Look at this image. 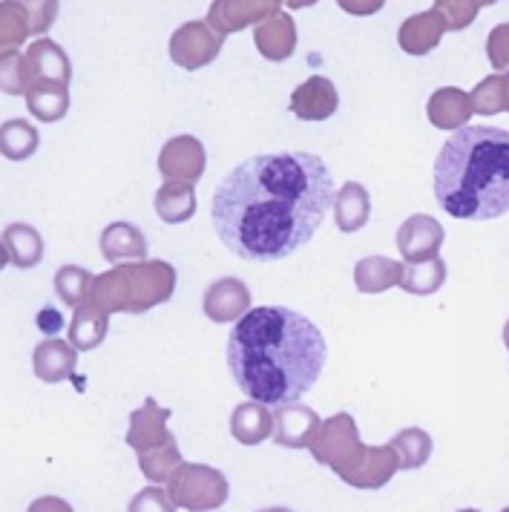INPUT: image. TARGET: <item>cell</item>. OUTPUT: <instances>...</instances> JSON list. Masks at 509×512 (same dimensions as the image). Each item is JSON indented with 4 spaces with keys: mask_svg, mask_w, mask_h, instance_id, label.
Returning a JSON list of instances; mask_svg holds the SVG:
<instances>
[{
    "mask_svg": "<svg viewBox=\"0 0 509 512\" xmlns=\"http://www.w3.org/2000/svg\"><path fill=\"white\" fill-rule=\"evenodd\" d=\"M334 196V173L320 156L268 153L236 164L219 182L210 219L236 256L277 262L311 242Z\"/></svg>",
    "mask_w": 509,
    "mask_h": 512,
    "instance_id": "cell-1",
    "label": "cell"
},
{
    "mask_svg": "<svg viewBox=\"0 0 509 512\" xmlns=\"http://www.w3.org/2000/svg\"><path fill=\"white\" fill-rule=\"evenodd\" d=\"M328 346L320 328L285 305L251 308L228 337V369L245 395L265 403H294L314 389Z\"/></svg>",
    "mask_w": 509,
    "mask_h": 512,
    "instance_id": "cell-2",
    "label": "cell"
},
{
    "mask_svg": "<svg viewBox=\"0 0 509 512\" xmlns=\"http://www.w3.org/2000/svg\"><path fill=\"white\" fill-rule=\"evenodd\" d=\"M435 199L452 219L489 222L509 210V130L461 127L435 159Z\"/></svg>",
    "mask_w": 509,
    "mask_h": 512,
    "instance_id": "cell-3",
    "label": "cell"
},
{
    "mask_svg": "<svg viewBox=\"0 0 509 512\" xmlns=\"http://www.w3.org/2000/svg\"><path fill=\"white\" fill-rule=\"evenodd\" d=\"M308 452L317 464L328 466L340 481L354 489H380L400 472V458L392 443L366 446L360 443L357 423L348 412L320 423Z\"/></svg>",
    "mask_w": 509,
    "mask_h": 512,
    "instance_id": "cell-4",
    "label": "cell"
},
{
    "mask_svg": "<svg viewBox=\"0 0 509 512\" xmlns=\"http://www.w3.org/2000/svg\"><path fill=\"white\" fill-rule=\"evenodd\" d=\"M176 291V268L164 259L121 262L98 274L87 303L107 314H144L167 303Z\"/></svg>",
    "mask_w": 509,
    "mask_h": 512,
    "instance_id": "cell-5",
    "label": "cell"
},
{
    "mask_svg": "<svg viewBox=\"0 0 509 512\" xmlns=\"http://www.w3.org/2000/svg\"><path fill=\"white\" fill-rule=\"evenodd\" d=\"M167 492L179 510L210 512L228 501V478L205 464H182L167 481Z\"/></svg>",
    "mask_w": 509,
    "mask_h": 512,
    "instance_id": "cell-6",
    "label": "cell"
},
{
    "mask_svg": "<svg viewBox=\"0 0 509 512\" xmlns=\"http://www.w3.org/2000/svg\"><path fill=\"white\" fill-rule=\"evenodd\" d=\"M222 35L210 29L208 21H187L170 38V61L187 72L213 64L222 52Z\"/></svg>",
    "mask_w": 509,
    "mask_h": 512,
    "instance_id": "cell-7",
    "label": "cell"
},
{
    "mask_svg": "<svg viewBox=\"0 0 509 512\" xmlns=\"http://www.w3.org/2000/svg\"><path fill=\"white\" fill-rule=\"evenodd\" d=\"M282 3L285 0H213L205 21L225 38L233 32H242L245 26H259L262 21L279 15Z\"/></svg>",
    "mask_w": 509,
    "mask_h": 512,
    "instance_id": "cell-8",
    "label": "cell"
},
{
    "mask_svg": "<svg viewBox=\"0 0 509 512\" xmlns=\"http://www.w3.org/2000/svg\"><path fill=\"white\" fill-rule=\"evenodd\" d=\"M205 164H208V153L196 136H176L164 141L159 153V173L164 176V182L196 185L205 176Z\"/></svg>",
    "mask_w": 509,
    "mask_h": 512,
    "instance_id": "cell-9",
    "label": "cell"
},
{
    "mask_svg": "<svg viewBox=\"0 0 509 512\" xmlns=\"http://www.w3.org/2000/svg\"><path fill=\"white\" fill-rule=\"evenodd\" d=\"M202 311L210 323H219V326L239 323L251 311V288L236 277L210 282L202 297Z\"/></svg>",
    "mask_w": 509,
    "mask_h": 512,
    "instance_id": "cell-10",
    "label": "cell"
},
{
    "mask_svg": "<svg viewBox=\"0 0 509 512\" xmlns=\"http://www.w3.org/2000/svg\"><path fill=\"white\" fill-rule=\"evenodd\" d=\"M446 231L435 216L415 213L397 228V251L406 262H426L440 254Z\"/></svg>",
    "mask_w": 509,
    "mask_h": 512,
    "instance_id": "cell-11",
    "label": "cell"
},
{
    "mask_svg": "<svg viewBox=\"0 0 509 512\" xmlns=\"http://www.w3.org/2000/svg\"><path fill=\"white\" fill-rule=\"evenodd\" d=\"M320 415L305 403H279L274 409V443L285 449H308L314 432L320 429Z\"/></svg>",
    "mask_w": 509,
    "mask_h": 512,
    "instance_id": "cell-12",
    "label": "cell"
},
{
    "mask_svg": "<svg viewBox=\"0 0 509 512\" xmlns=\"http://www.w3.org/2000/svg\"><path fill=\"white\" fill-rule=\"evenodd\" d=\"M167 418H170V409H162L156 403V397H147L144 406L136 409L130 415V429H127V446H133L136 452H150V449H159L167 443H176L173 432L167 429Z\"/></svg>",
    "mask_w": 509,
    "mask_h": 512,
    "instance_id": "cell-13",
    "label": "cell"
},
{
    "mask_svg": "<svg viewBox=\"0 0 509 512\" xmlns=\"http://www.w3.org/2000/svg\"><path fill=\"white\" fill-rule=\"evenodd\" d=\"M291 113L302 121H325L337 113L340 107V93L331 78L325 75H311L302 81L300 87L291 93Z\"/></svg>",
    "mask_w": 509,
    "mask_h": 512,
    "instance_id": "cell-14",
    "label": "cell"
},
{
    "mask_svg": "<svg viewBox=\"0 0 509 512\" xmlns=\"http://www.w3.org/2000/svg\"><path fill=\"white\" fill-rule=\"evenodd\" d=\"M446 32H449L446 18L440 15L438 9H426V12H417V15L406 18L400 24L397 44L406 55H429L443 41Z\"/></svg>",
    "mask_w": 509,
    "mask_h": 512,
    "instance_id": "cell-15",
    "label": "cell"
},
{
    "mask_svg": "<svg viewBox=\"0 0 509 512\" xmlns=\"http://www.w3.org/2000/svg\"><path fill=\"white\" fill-rule=\"evenodd\" d=\"M254 47L265 61H288L297 52V24L288 12L254 26Z\"/></svg>",
    "mask_w": 509,
    "mask_h": 512,
    "instance_id": "cell-16",
    "label": "cell"
},
{
    "mask_svg": "<svg viewBox=\"0 0 509 512\" xmlns=\"http://www.w3.org/2000/svg\"><path fill=\"white\" fill-rule=\"evenodd\" d=\"M101 256L110 265H121V262H141L147 259V236L136 228L133 222H113L107 225L101 239H98Z\"/></svg>",
    "mask_w": 509,
    "mask_h": 512,
    "instance_id": "cell-17",
    "label": "cell"
},
{
    "mask_svg": "<svg viewBox=\"0 0 509 512\" xmlns=\"http://www.w3.org/2000/svg\"><path fill=\"white\" fill-rule=\"evenodd\" d=\"M26 72H29V84L32 81H58L67 84L72 81V64L67 52L58 47L49 38H38L32 47L26 49Z\"/></svg>",
    "mask_w": 509,
    "mask_h": 512,
    "instance_id": "cell-18",
    "label": "cell"
},
{
    "mask_svg": "<svg viewBox=\"0 0 509 512\" xmlns=\"http://www.w3.org/2000/svg\"><path fill=\"white\" fill-rule=\"evenodd\" d=\"M75 366H78V349L72 343H64V340H44L35 346V354H32V369H35V377L44 380V383H64L75 374Z\"/></svg>",
    "mask_w": 509,
    "mask_h": 512,
    "instance_id": "cell-19",
    "label": "cell"
},
{
    "mask_svg": "<svg viewBox=\"0 0 509 512\" xmlns=\"http://www.w3.org/2000/svg\"><path fill=\"white\" fill-rule=\"evenodd\" d=\"M472 98L458 87H440L426 104V116L438 130H461L472 118Z\"/></svg>",
    "mask_w": 509,
    "mask_h": 512,
    "instance_id": "cell-20",
    "label": "cell"
},
{
    "mask_svg": "<svg viewBox=\"0 0 509 512\" xmlns=\"http://www.w3.org/2000/svg\"><path fill=\"white\" fill-rule=\"evenodd\" d=\"M233 441L242 446H259L274 435V412H268L265 403H239L231 415Z\"/></svg>",
    "mask_w": 509,
    "mask_h": 512,
    "instance_id": "cell-21",
    "label": "cell"
},
{
    "mask_svg": "<svg viewBox=\"0 0 509 512\" xmlns=\"http://www.w3.org/2000/svg\"><path fill=\"white\" fill-rule=\"evenodd\" d=\"M334 222L343 233H357L369 225L371 196L360 182H346L334 196Z\"/></svg>",
    "mask_w": 509,
    "mask_h": 512,
    "instance_id": "cell-22",
    "label": "cell"
},
{
    "mask_svg": "<svg viewBox=\"0 0 509 512\" xmlns=\"http://www.w3.org/2000/svg\"><path fill=\"white\" fill-rule=\"evenodd\" d=\"M400 280H403V265L394 262L392 256L371 254L354 265V285L360 294H383L394 285L400 288Z\"/></svg>",
    "mask_w": 509,
    "mask_h": 512,
    "instance_id": "cell-23",
    "label": "cell"
},
{
    "mask_svg": "<svg viewBox=\"0 0 509 512\" xmlns=\"http://www.w3.org/2000/svg\"><path fill=\"white\" fill-rule=\"evenodd\" d=\"M24 98L29 113L47 124H55L70 113V87L58 81H32Z\"/></svg>",
    "mask_w": 509,
    "mask_h": 512,
    "instance_id": "cell-24",
    "label": "cell"
},
{
    "mask_svg": "<svg viewBox=\"0 0 509 512\" xmlns=\"http://www.w3.org/2000/svg\"><path fill=\"white\" fill-rule=\"evenodd\" d=\"M70 343L78 351H93L104 343L110 331V314L101 311L98 305L84 303L75 308L70 326Z\"/></svg>",
    "mask_w": 509,
    "mask_h": 512,
    "instance_id": "cell-25",
    "label": "cell"
},
{
    "mask_svg": "<svg viewBox=\"0 0 509 512\" xmlns=\"http://www.w3.org/2000/svg\"><path fill=\"white\" fill-rule=\"evenodd\" d=\"M156 213L167 225H182L187 219H193L196 213V190L187 182H164L156 190Z\"/></svg>",
    "mask_w": 509,
    "mask_h": 512,
    "instance_id": "cell-26",
    "label": "cell"
},
{
    "mask_svg": "<svg viewBox=\"0 0 509 512\" xmlns=\"http://www.w3.org/2000/svg\"><path fill=\"white\" fill-rule=\"evenodd\" d=\"M0 239L9 248V256H12L15 268H35V265H41V259H44V239H41V233L35 231L32 225L12 222V225L3 228Z\"/></svg>",
    "mask_w": 509,
    "mask_h": 512,
    "instance_id": "cell-27",
    "label": "cell"
},
{
    "mask_svg": "<svg viewBox=\"0 0 509 512\" xmlns=\"http://www.w3.org/2000/svg\"><path fill=\"white\" fill-rule=\"evenodd\" d=\"M41 144L38 127L29 124L26 118H9L0 124V156L9 162H26L29 156H35Z\"/></svg>",
    "mask_w": 509,
    "mask_h": 512,
    "instance_id": "cell-28",
    "label": "cell"
},
{
    "mask_svg": "<svg viewBox=\"0 0 509 512\" xmlns=\"http://www.w3.org/2000/svg\"><path fill=\"white\" fill-rule=\"evenodd\" d=\"M446 282V262L440 256H432L426 262H409L403 265V280L400 288L406 294H415V297H429L443 288Z\"/></svg>",
    "mask_w": 509,
    "mask_h": 512,
    "instance_id": "cell-29",
    "label": "cell"
},
{
    "mask_svg": "<svg viewBox=\"0 0 509 512\" xmlns=\"http://www.w3.org/2000/svg\"><path fill=\"white\" fill-rule=\"evenodd\" d=\"M472 110L478 116H498L509 113V72H495L478 81V87L469 93Z\"/></svg>",
    "mask_w": 509,
    "mask_h": 512,
    "instance_id": "cell-30",
    "label": "cell"
},
{
    "mask_svg": "<svg viewBox=\"0 0 509 512\" xmlns=\"http://www.w3.org/2000/svg\"><path fill=\"white\" fill-rule=\"evenodd\" d=\"M392 446L400 458V469H420L432 458V438H429V432H423L417 426L400 429L392 438Z\"/></svg>",
    "mask_w": 509,
    "mask_h": 512,
    "instance_id": "cell-31",
    "label": "cell"
},
{
    "mask_svg": "<svg viewBox=\"0 0 509 512\" xmlns=\"http://www.w3.org/2000/svg\"><path fill=\"white\" fill-rule=\"evenodd\" d=\"M93 274L81 265H64L58 268L55 274V294L58 300L67 305V308H78L90 300V291H93Z\"/></svg>",
    "mask_w": 509,
    "mask_h": 512,
    "instance_id": "cell-32",
    "label": "cell"
},
{
    "mask_svg": "<svg viewBox=\"0 0 509 512\" xmlns=\"http://www.w3.org/2000/svg\"><path fill=\"white\" fill-rule=\"evenodd\" d=\"M185 464L182 461V452H179V443H167V446H159V449H150V452H141L139 455V469L141 475L150 481V484H167L173 478V472L179 466Z\"/></svg>",
    "mask_w": 509,
    "mask_h": 512,
    "instance_id": "cell-33",
    "label": "cell"
},
{
    "mask_svg": "<svg viewBox=\"0 0 509 512\" xmlns=\"http://www.w3.org/2000/svg\"><path fill=\"white\" fill-rule=\"evenodd\" d=\"M29 35H32V26L24 9L15 0H3L0 3V55L24 47Z\"/></svg>",
    "mask_w": 509,
    "mask_h": 512,
    "instance_id": "cell-34",
    "label": "cell"
},
{
    "mask_svg": "<svg viewBox=\"0 0 509 512\" xmlns=\"http://www.w3.org/2000/svg\"><path fill=\"white\" fill-rule=\"evenodd\" d=\"M26 87H29L26 55L21 52V49L3 52V55H0V93L26 95Z\"/></svg>",
    "mask_w": 509,
    "mask_h": 512,
    "instance_id": "cell-35",
    "label": "cell"
},
{
    "mask_svg": "<svg viewBox=\"0 0 509 512\" xmlns=\"http://www.w3.org/2000/svg\"><path fill=\"white\" fill-rule=\"evenodd\" d=\"M481 6V0H435V9L446 18L449 32H463L466 26L475 24Z\"/></svg>",
    "mask_w": 509,
    "mask_h": 512,
    "instance_id": "cell-36",
    "label": "cell"
},
{
    "mask_svg": "<svg viewBox=\"0 0 509 512\" xmlns=\"http://www.w3.org/2000/svg\"><path fill=\"white\" fill-rule=\"evenodd\" d=\"M29 18L32 35H44L49 26L58 21L61 12V0H15Z\"/></svg>",
    "mask_w": 509,
    "mask_h": 512,
    "instance_id": "cell-37",
    "label": "cell"
},
{
    "mask_svg": "<svg viewBox=\"0 0 509 512\" xmlns=\"http://www.w3.org/2000/svg\"><path fill=\"white\" fill-rule=\"evenodd\" d=\"M179 507L173 504L170 492L164 487H147L141 489L139 495L130 501V510L127 512H176Z\"/></svg>",
    "mask_w": 509,
    "mask_h": 512,
    "instance_id": "cell-38",
    "label": "cell"
},
{
    "mask_svg": "<svg viewBox=\"0 0 509 512\" xmlns=\"http://www.w3.org/2000/svg\"><path fill=\"white\" fill-rule=\"evenodd\" d=\"M486 58L498 72H509V24L492 26L486 38Z\"/></svg>",
    "mask_w": 509,
    "mask_h": 512,
    "instance_id": "cell-39",
    "label": "cell"
},
{
    "mask_svg": "<svg viewBox=\"0 0 509 512\" xmlns=\"http://www.w3.org/2000/svg\"><path fill=\"white\" fill-rule=\"evenodd\" d=\"M340 9L354 15V18H369V15H377L383 9L386 0H337Z\"/></svg>",
    "mask_w": 509,
    "mask_h": 512,
    "instance_id": "cell-40",
    "label": "cell"
},
{
    "mask_svg": "<svg viewBox=\"0 0 509 512\" xmlns=\"http://www.w3.org/2000/svg\"><path fill=\"white\" fill-rule=\"evenodd\" d=\"M26 512H75L72 510V504H67L64 498H58V495H41V498H35L32 504H29V510Z\"/></svg>",
    "mask_w": 509,
    "mask_h": 512,
    "instance_id": "cell-41",
    "label": "cell"
},
{
    "mask_svg": "<svg viewBox=\"0 0 509 512\" xmlns=\"http://www.w3.org/2000/svg\"><path fill=\"white\" fill-rule=\"evenodd\" d=\"M12 262V256H9V248L3 245V239H0V274H3V268Z\"/></svg>",
    "mask_w": 509,
    "mask_h": 512,
    "instance_id": "cell-42",
    "label": "cell"
},
{
    "mask_svg": "<svg viewBox=\"0 0 509 512\" xmlns=\"http://www.w3.org/2000/svg\"><path fill=\"white\" fill-rule=\"evenodd\" d=\"M291 9H308V6H314V3H320V0H285Z\"/></svg>",
    "mask_w": 509,
    "mask_h": 512,
    "instance_id": "cell-43",
    "label": "cell"
},
{
    "mask_svg": "<svg viewBox=\"0 0 509 512\" xmlns=\"http://www.w3.org/2000/svg\"><path fill=\"white\" fill-rule=\"evenodd\" d=\"M259 512H294V510H288V507H268V510H259Z\"/></svg>",
    "mask_w": 509,
    "mask_h": 512,
    "instance_id": "cell-44",
    "label": "cell"
},
{
    "mask_svg": "<svg viewBox=\"0 0 509 512\" xmlns=\"http://www.w3.org/2000/svg\"><path fill=\"white\" fill-rule=\"evenodd\" d=\"M504 343H507V349H509V320H507V326H504Z\"/></svg>",
    "mask_w": 509,
    "mask_h": 512,
    "instance_id": "cell-45",
    "label": "cell"
},
{
    "mask_svg": "<svg viewBox=\"0 0 509 512\" xmlns=\"http://www.w3.org/2000/svg\"><path fill=\"white\" fill-rule=\"evenodd\" d=\"M481 3H484V6H492V3H498V0H481Z\"/></svg>",
    "mask_w": 509,
    "mask_h": 512,
    "instance_id": "cell-46",
    "label": "cell"
},
{
    "mask_svg": "<svg viewBox=\"0 0 509 512\" xmlns=\"http://www.w3.org/2000/svg\"><path fill=\"white\" fill-rule=\"evenodd\" d=\"M461 512H478V510H461Z\"/></svg>",
    "mask_w": 509,
    "mask_h": 512,
    "instance_id": "cell-47",
    "label": "cell"
},
{
    "mask_svg": "<svg viewBox=\"0 0 509 512\" xmlns=\"http://www.w3.org/2000/svg\"><path fill=\"white\" fill-rule=\"evenodd\" d=\"M501 512H509V507H507V510H501Z\"/></svg>",
    "mask_w": 509,
    "mask_h": 512,
    "instance_id": "cell-48",
    "label": "cell"
}]
</instances>
